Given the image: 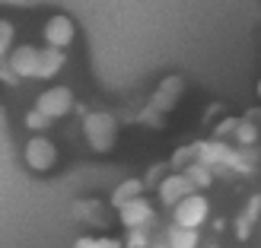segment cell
Wrapping results in <instances>:
<instances>
[{"mask_svg": "<svg viewBox=\"0 0 261 248\" xmlns=\"http://www.w3.org/2000/svg\"><path fill=\"white\" fill-rule=\"evenodd\" d=\"M70 248H102V245H99V236H80Z\"/></svg>", "mask_w": 261, "mask_h": 248, "instance_id": "25", "label": "cell"}, {"mask_svg": "<svg viewBox=\"0 0 261 248\" xmlns=\"http://www.w3.org/2000/svg\"><path fill=\"white\" fill-rule=\"evenodd\" d=\"M99 210H102L99 201H76L73 216H76V219H93V223H99Z\"/></svg>", "mask_w": 261, "mask_h": 248, "instance_id": "19", "label": "cell"}, {"mask_svg": "<svg viewBox=\"0 0 261 248\" xmlns=\"http://www.w3.org/2000/svg\"><path fill=\"white\" fill-rule=\"evenodd\" d=\"M150 229H127L124 236V248H150Z\"/></svg>", "mask_w": 261, "mask_h": 248, "instance_id": "21", "label": "cell"}, {"mask_svg": "<svg viewBox=\"0 0 261 248\" xmlns=\"http://www.w3.org/2000/svg\"><path fill=\"white\" fill-rule=\"evenodd\" d=\"M83 137L89 143V150L109 153L118 143V121L112 112H86L83 115Z\"/></svg>", "mask_w": 261, "mask_h": 248, "instance_id": "1", "label": "cell"}, {"mask_svg": "<svg viewBox=\"0 0 261 248\" xmlns=\"http://www.w3.org/2000/svg\"><path fill=\"white\" fill-rule=\"evenodd\" d=\"M172 172V169H169V162H160V166H150L147 169V175H143V188H156L160 185V181Z\"/></svg>", "mask_w": 261, "mask_h": 248, "instance_id": "22", "label": "cell"}, {"mask_svg": "<svg viewBox=\"0 0 261 248\" xmlns=\"http://www.w3.org/2000/svg\"><path fill=\"white\" fill-rule=\"evenodd\" d=\"M194 162V143H188V147H178L172 153V159H169V169L172 172H185V169Z\"/></svg>", "mask_w": 261, "mask_h": 248, "instance_id": "18", "label": "cell"}, {"mask_svg": "<svg viewBox=\"0 0 261 248\" xmlns=\"http://www.w3.org/2000/svg\"><path fill=\"white\" fill-rule=\"evenodd\" d=\"M73 105H76V99H73V89H70V86H48V89H42V93H38V99H35V108L42 112V115H48L51 121H58V118H64V115H70Z\"/></svg>", "mask_w": 261, "mask_h": 248, "instance_id": "4", "label": "cell"}, {"mask_svg": "<svg viewBox=\"0 0 261 248\" xmlns=\"http://www.w3.org/2000/svg\"><path fill=\"white\" fill-rule=\"evenodd\" d=\"M22 124H25L29 134H45V130L51 127V118H48V115H42L38 108H29V112L22 115Z\"/></svg>", "mask_w": 261, "mask_h": 248, "instance_id": "16", "label": "cell"}, {"mask_svg": "<svg viewBox=\"0 0 261 248\" xmlns=\"http://www.w3.org/2000/svg\"><path fill=\"white\" fill-rule=\"evenodd\" d=\"M258 99H261V80H258Z\"/></svg>", "mask_w": 261, "mask_h": 248, "instance_id": "28", "label": "cell"}, {"mask_svg": "<svg viewBox=\"0 0 261 248\" xmlns=\"http://www.w3.org/2000/svg\"><path fill=\"white\" fill-rule=\"evenodd\" d=\"M239 121H242V118H223V121H217V127H214V137H220V140L232 137V134H236V127H239Z\"/></svg>", "mask_w": 261, "mask_h": 248, "instance_id": "23", "label": "cell"}, {"mask_svg": "<svg viewBox=\"0 0 261 248\" xmlns=\"http://www.w3.org/2000/svg\"><path fill=\"white\" fill-rule=\"evenodd\" d=\"M42 38H45V45L67 51L76 42V22L67 16V13H51L45 19V25H42Z\"/></svg>", "mask_w": 261, "mask_h": 248, "instance_id": "5", "label": "cell"}, {"mask_svg": "<svg viewBox=\"0 0 261 248\" xmlns=\"http://www.w3.org/2000/svg\"><path fill=\"white\" fill-rule=\"evenodd\" d=\"M0 83H7V86H16V83H19V76L10 70L7 61H0Z\"/></svg>", "mask_w": 261, "mask_h": 248, "instance_id": "24", "label": "cell"}, {"mask_svg": "<svg viewBox=\"0 0 261 248\" xmlns=\"http://www.w3.org/2000/svg\"><path fill=\"white\" fill-rule=\"evenodd\" d=\"M258 137H261V130H258V124H255L252 118H242V121H239V127H236V134H232V140H236V147H242V150L255 147V143H258Z\"/></svg>", "mask_w": 261, "mask_h": 248, "instance_id": "15", "label": "cell"}, {"mask_svg": "<svg viewBox=\"0 0 261 248\" xmlns=\"http://www.w3.org/2000/svg\"><path fill=\"white\" fill-rule=\"evenodd\" d=\"M163 239L169 248H201V236H198V229H185V226H169L163 232Z\"/></svg>", "mask_w": 261, "mask_h": 248, "instance_id": "12", "label": "cell"}, {"mask_svg": "<svg viewBox=\"0 0 261 248\" xmlns=\"http://www.w3.org/2000/svg\"><path fill=\"white\" fill-rule=\"evenodd\" d=\"M38 54H42V48L38 45H13V51L7 54V64L10 70L19 76V80H35V70H38Z\"/></svg>", "mask_w": 261, "mask_h": 248, "instance_id": "7", "label": "cell"}, {"mask_svg": "<svg viewBox=\"0 0 261 248\" xmlns=\"http://www.w3.org/2000/svg\"><path fill=\"white\" fill-rule=\"evenodd\" d=\"M150 248H169V245H166V239H156V242H150Z\"/></svg>", "mask_w": 261, "mask_h": 248, "instance_id": "27", "label": "cell"}, {"mask_svg": "<svg viewBox=\"0 0 261 248\" xmlns=\"http://www.w3.org/2000/svg\"><path fill=\"white\" fill-rule=\"evenodd\" d=\"M64 64H67V51L45 45V48H42V54H38V70H35V80H51V76H58V73L64 70Z\"/></svg>", "mask_w": 261, "mask_h": 248, "instance_id": "11", "label": "cell"}, {"mask_svg": "<svg viewBox=\"0 0 261 248\" xmlns=\"http://www.w3.org/2000/svg\"><path fill=\"white\" fill-rule=\"evenodd\" d=\"M147 191L143 188V181L140 178H124L121 185H115V191H112V198H109V204L118 210V207H124L127 201H134V198H140V194Z\"/></svg>", "mask_w": 261, "mask_h": 248, "instance_id": "13", "label": "cell"}, {"mask_svg": "<svg viewBox=\"0 0 261 248\" xmlns=\"http://www.w3.org/2000/svg\"><path fill=\"white\" fill-rule=\"evenodd\" d=\"M185 175L191 178L194 191H204V188H211V185H214V169H211V166H204V162H198V159H194V162L185 169Z\"/></svg>", "mask_w": 261, "mask_h": 248, "instance_id": "14", "label": "cell"}, {"mask_svg": "<svg viewBox=\"0 0 261 248\" xmlns=\"http://www.w3.org/2000/svg\"><path fill=\"white\" fill-rule=\"evenodd\" d=\"M229 143L220 140V137H211V140H198L194 143V159L211 166V169H223L226 166V156H229Z\"/></svg>", "mask_w": 261, "mask_h": 248, "instance_id": "9", "label": "cell"}, {"mask_svg": "<svg viewBox=\"0 0 261 248\" xmlns=\"http://www.w3.org/2000/svg\"><path fill=\"white\" fill-rule=\"evenodd\" d=\"M258 216H261V194H252V198L245 201V210L239 213V219H245L249 226H255Z\"/></svg>", "mask_w": 261, "mask_h": 248, "instance_id": "20", "label": "cell"}, {"mask_svg": "<svg viewBox=\"0 0 261 248\" xmlns=\"http://www.w3.org/2000/svg\"><path fill=\"white\" fill-rule=\"evenodd\" d=\"M204 248H220V245H204Z\"/></svg>", "mask_w": 261, "mask_h": 248, "instance_id": "29", "label": "cell"}, {"mask_svg": "<svg viewBox=\"0 0 261 248\" xmlns=\"http://www.w3.org/2000/svg\"><path fill=\"white\" fill-rule=\"evenodd\" d=\"M13 45H16V25L10 19H0V61H7Z\"/></svg>", "mask_w": 261, "mask_h": 248, "instance_id": "17", "label": "cell"}, {"mask_svg": "<svg viewBox=\"0 0 261 248\" xmlns=\"http://www.w3.org/2000/svg\"><path fill=\"white\" fill-rule=\"evenodd\" d=\"M118 223L124 226V229H150L153 223H156V210H153V204L143 198H134V201H127L124 207H118Z\"/></svg>", "mask_w": 261, "mask_h": 248, "instance_id": "6", "label": "cell"}, {"mask_svg": "<svg viewBox=\"0 0 261 248\" xmlns=\"http://www.w3.org/2000/svg\"><path fill=\"white\" fill-rule=\"evenodd\" d=\"M207 219H211V201H207L204 191H191L188 198H181L172 207V223L185 226V229H201Z\"/></svg>", "mask_w": 261, "mask_h": 248, "instance_id": "3", "label": "cell"}, {"mask_svg": "<svg viewBox=\"0 0 261 248\" xmlns=\"http://www.w3.org/2000/svg\"><path fill=\"white\" fill-rule=\"evenodd\" d=\"M181 89H185V80H181L178 73L166 76V80H163L160 86H156V93H153V102H150V108H156L160 115L172 112V108H175V102H178V96H181Z\"/></svg>", "mask_w": 261, "mask_h": 248, "instance_id": "10", "label": "cell"}, {"mask_svg": "<svg viewBox=\"0 0 261 248\" xmlns=\"http://www.w3.org/2000/svg\"><path fill=\"white\" fill-rule=\"evenodd\" d=\"M194 191V185H191V178L185 175V172H169L160 185H156V194H160V204H166L169 210L181 201V198H188V194Z\"/></svg>", "mask_w": 261, "mask_h": 248, "instance_id": "8", "label": "cell"}, {"mask_svg": "<svg viewBox=\"0 0 261 248\" xmlns=\"http://www.w3.org/2000/svg\"><path fill=\"white\" fill-rule=\"evenodd\" d=\"M58 159H61V153H58V143L51 140V137L32 134L29 140H25V147H22V162H25V169L45 175V172H51V169L58 166Z\"/></svg>", "mask_w": 261, "mask_h": 248, "instance_id": "2", "label": "cell"}, {"mask_svg": "<svg viewBox=\"0 0 261 248\" xmlns=\"http://www.w3.org/2000/svg\"><path fill=\"white\" fill-rule=\"evenodd\" d=\"M102 248H124V239H115V236H99Z\"/></svg>", "mask_w": 261, "mask_h": 248, "instance_id": "26", "label": "cell"}]
</instances>
